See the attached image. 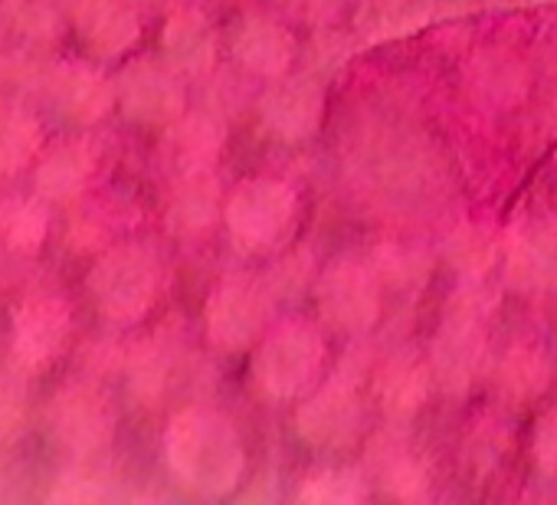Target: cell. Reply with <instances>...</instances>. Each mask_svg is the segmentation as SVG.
<instances>
[{
	"instance_id": "obj_22",
	"label": "cell",
	"mask_w": 557,
	"mask_h": 505,
	"mask_svg": "<svg viewBox=\"0 0 557 505\" xmlns=\"http://www.w3.org/2000/svg\"><path fill=\"white\" fill-rule=\"evenodd\" d=\"M44 148V128L17 102H0V174H17Z\"/></svg>"
},
{
	"instance_id": "obj_1",
	"label": "cell",
	"mask_w": 557,
	"mask_h": 505,
	"mask_svg": "<svg viewBox=\"0 0 557 505\" xmlns=\"http://www.w3.org/2000/svg\"><path fill=\"white\" fill-rule=\"evenodd\" d=\"M171 472L200 495H223L239 482L243 443L226 417L207 407L181 410L164 436Z\"/></svg>"
},
{
	"instance_id": "obj_28",
	"label": "cell",
	"mask_w": 557,
	"mask_h": 505,
	"mask_svg": "<svg viewBox=\"0 0 557 505\" xmlns=\"http://www.w3.org/2000/svg\"><path fill=\"white\" fill-rule=\"evenodd\" d=\"M4 11L21 34L37 40L57 37L63 27V0H4Z\"/></svg>"
},
{
	"instance_id": "obj_21",
	"label": "cell",
	"mask_w": 557,
	"mask_h": 505,
	"mask_svg": "<svg viewBox=\"0 0 557 505\" xmlns=\"http://www.w3.org/2000/svg\"><path fill=\"white\" fill-rule=\"evenodd\" d=\"M430 391V371L413 358V355H397L391 358L374 381L377 404L391 417H410L423 407Z\"/></svg>"
},
{
	"instance_id": "obj_13",
	"label": "cell",
	"mask_w": 557,
	"mask_h": 505,
	"mask_svg": "<svg viewBox=\"0 0 557 505\" xmlns=\"http://www.w3.org/2000/svg\"><path fill=\"white\" fill-rule=\"evenodd\" d=\"M325 96L312 79H283L265 89L259 102L262 125L283 141H302L322 125Z\"/></svg>"
},
{
	"instance_id": "obj_15",
	"label": "cell",
	"mask_w": 557,
	"mask_h": 505,
	"mask_svg": "<svg viewBox=\"0 0 557 505\" xmlns=\"http://www.w3.org/2000/svg\"><path fill=\"white\" fill-rule=\"evenodd\" d=\"M50 99L60 115L79 125H92L109 115L115 102V86L86 63H63L50 73Z\"/></svg>"
},
{
	"instance_id": "obj_29",
	"label": "cell",
	"mask_w": 557,
	"mask_h": 505,
	"mask_svg": "<svg viewBox=\"0 0 557 505\" xmlns=\"http://www.w3.org/2000/svg\"><path fill=\"white\" fill-rule=\"evenodd\" d=\"M446 253H449L453 267L462 276H482L492 267V260H495V243H492L488 230H482V226H462L449 239Z\"/></svg>"
},
{
	"instance_id": "obj_3",
	"label": "cell",
	"mask_w": 557,
	"mask_h": 505,
	"mask_svg": "<svg viewBox=\"0 0 557 505\" xmlns=\"http://www.w3.org/2000/svg\"><path fill=\"white\" fill-rule=\"evenodd\" d=\"M296 194L283 181H243L226 200V226L243 253H272L296 230Z\"/></svg>"
},
{
	"instance_id": "obj_16",
	"label": "cell",
	"mask_w": 557,
	"mask_h": 505,
	"mask_svg": "<svg viewBox=\"0 0 557 505\" xmlns=\"http://www.w3.org/2000/svg\"><path fill=\"white\" fill-rule=\"evenodd\" d=\"M233 53L249 73L265 76V79H278V76H286V70L293 66L296 40L278 21L252 14L236 27Z\"/></svg>"
},
{
	"instance_id": "obj_7",
	"label": "cell",
	"mask_w": 557,
	"mask_h": 505,
	"mask_svg": "<svg viewBox=\"0 0 557 505\" xmlns=\"http://www.w3.org/2000/svg\"><path fill=\"white\" fill-rule=\"evenodd\" d=\"M319 309L342 332H364L381 316L377 270L358 260L332 263L319 280Z\"/></svg>"
},
{
	"instance_id": "obj_8",
	"label": "cell",
	"mask_w": 557,
	"mask_h": 505,
	"mask_svg": "<svg viewBox=\"0 0 557 505\" xmlns=\"http://www.w3.org/2000/svg\"><path fill=\"white\" fill-rule=\"evenodd\" d=\"M73 319L57 296H34L14 316V358L21 368L37 371L60 358Z\"/></svg>"
},
{
	"instance_id": "obj_20",
	"label": "cell",
	"mask_w": 557,
	"mask_h": 505,
	"mask_svg": "<svg viewBox=\"0 0 557 505\" xmlns=\"http://www.w3.org/2000/svg\"><path fill=\"white\" fill-rule=\"evenodd\" d=\"M161 44H164L168 63L177 73H190V76L210 70L213 53H216V37L197 11H177L164 27Z\"/></svg>"
},
{
	"instance_id": "obj_27",
	"label": "cell",
	"mask_w": 557,
	"mask_h": 505,
	"mask_svg": "<svg viewBox=\"0 0 557 505\" xmlns=\"http://www.w3.org/2000/svg\"><path fill=\"white\" fill-rule=\"evenodd\" d=\"M502 384L515 397H531L547 384V361L531 345H515L502 361Z\"/></svg>"
},
{
	"instance_id": "obj_9",
	"label": "cell",
	"mask_w": 557,
	"mask_h": 505,
	"mask_svg": "<svg viewBox=\"0 0 557 505\" xmlns=\"http://www.w3.org/2000/svg\"><path fill=\"white\" fill-rule=\"evenodd\" d=\"M119 99L125 112L141 125H171L184 112V89L174 76V66L138 60L122 73Z\"/></svg>"
},
{
	"instance_id": "obj_17",
	"label": "cell",
	"mask_w": 557,
	"mask_h": 505,
	"mask_svg": "<svg viewBox=\"0 0 557 505\" xmlns=\"http://www.w3.org/2000/svg\"><path fill=\"white\" fill-rule=\"evenodd\" d=\"M371 469L381 482V489L394 498H404V502H417L426 495V485H430V476H426V466L413 456V449L400 440V436H377L374 440V449H371Z\"/></svg>"
},
{
	"instance_id": "obj_26",
	"label": "cell",
	"mask_w": 557,
	"mask_h": 505,
	"mask_svg": "<svg viewBox=\"0 0 557 505\" xmlns=\"http://www.w3.org/2000/svg\"><path fill=\"white\" fill-rule=\"evenodd\" d=\"M299 498L315 505H351L364 498V482L355 469H315L302 482Z\"/></svg>"
},
{
	"instance_id": "obj_12",
	"label": "cell",
	"mask_w": 557,
	"mask_h": 505,
	"mask_svg": "<svg viewBox=\"0 0 557 505\" xmlns=\"http://www.w3.org/2000/svg\"><path fill=\"white\" fill-rule=\"evenodd\" d=\"M505 276L518 290H554L557 286V223L528 220L521 223L505 249Z\"/></svg>"
},
{
	"instance_id": "obj_32",
	"label": "cell",
	"mask_w": 557,
	"mask_h": 505,
	"mask_svg": "<svg viewBox=\"0 0 557 505\" xmlns=\"http://www.w3.org/2000/svg\"><path fill=\"white\" fill-rule=\"evenodd\" d=\"M534 459L547 476H557V410L544 414L534 430Z\"/></svg>"
},
{
	"instance_id": "obj_14",
	"label": "cell",
	"mask_w": 557,
	"mask_h": 505,
	"mask_svg": "<svg viewBox=\"0 0 557 505\" xmlns=\"http://www.w3.org/2000/svg\"><path fill=\"white\" fill-rule=\"evenodd\" d=\"M76 30L96 57H122L135 47L141 17L135 0H79Z\"/></svg>"
},
{
	"instance_id": "obj_6",
	"label": "cell",
	"mask_w": 557,
	"mask_h": 505,
	"mask_svg": "<svg viewBox=\"0 0 557 505\" xmlns=\"http://www.w3.org/2000/svg\"><path fill=\"white\" fill-rule=\"evenodd\" d=\"M269 322V290L249 276L223 280L207 303V338L220 352L249 348Z\"/></svg>"
},
{
	"instance_id": "obj_11",
	"label": "cell",
	"mask_w": 557,
	"mask_h": 505,
	"mask_svg": "<svg viewBox=\"0 0 557 505\" xmlns=\"http://www.w3.org/2000/svg\"><path fill=\"white\" fill-rule=\"evenodd\" d=\"M485 358V332H482V309L475 303H459L446 319L436 345H433V371L446 387H466Z\"/></svg>"
},
{
	"instance_id": "obj_30",
	"label": "cell",
	"mask_w": 557,
	"mask_h": 505,
	"mask_svg": "<svg viewBox=\"0 0 557 505\" xmlns=\"http://www.w3.org/2000/svg\"><path fill=\"white\" fill-rule=\"evenodd\" d=\"M168 384V358L158 352V345H141V352L132 358V387L145 397L154 401Z\"/></svg>"
},
{
	"instance_id": "obj_23",
	"label": "cell",
	"mask_w": 557,
	"mask_h": 505,
	"mask_svg": "<svg viewBox=\"0 0 557 505\" xmlns=\"http://www.w3.org/2000/svg\"><path fill=\"white\" fill-rule=\"evenodd\" d=\"M430 21L426 0H364L358 11V30L368 40H394L420 30Z\"/></svg>"
},
{
	"instance_id": "obj_2",
	"label": "cell",
	"mask_w": 557,
	"mask_h": 505,
	"mask_svg": "<svg viewBox=\"0 0 557 505\" xmlns=\"http://www.w3.org/2000/svg\"><path fill=\"white\" fill-rule=\"evenodd\" d=\"M92 299L99 312L112 322H138L148 316L161 293V267L154 253L135 243L112 246L106 257L96 263L89 276Z\"/></svg>"
},
{
	"instance_id": "obj_4",
	"label": "cell",
	"mask_w": 557,
	"mask_h": 505,
	"mask_svg": "<svg viewBox=\"0 0 557 505\" xmlns=\"http://www.w3.org/2000/svg\"><path fill=\"white\" fill-rule=\"evenodd\" d=\"M325 365V342L309 322L275 325L256 352V381L272 397H296L315 384Z\"/></svg>"
},
{
	"instance_id": "obj_19",
	"label": "cell",
	"mask_w": 557,
	"mask_h": 505,
	"mask_svg": "<svg viewBox=\"0 0 557 505\" xmlns=\"http://www.w3.org/2000/svg\"><path fill=\"white\" fill-rule=\"evenodd\" d=\"M92 171H96V158L89 145L83 141L53 145L37 168V190L40 197H50V200H70L86 190Z\"/></svg>"
},
{
	"instance_id": "obj_24",
	"label": "cell",
	"mask_w": 557,
	"mask_h": 505,
	"mask_svg": "<svg viewBox=\"0 0 557 505\" xmlns=\"http://www.w3.org/2000/svg\"><path fill=\"white\" fill-rule=\"evenodd\" d=\"M220 145H223V128L207 115L177 119L168 138V151L174 164H181V171L210 168V161L220 155Z\"/></svg>"
},
{
	"instance_id": "obj_5",
	"label": "cell",
	"mask_w": 557,
	"mask_h": 505,
	"mask_svg": "<svg viewBox=\"0 0 557 505\" xmlns=\"http://www.w3.org/2000/svg\"><path fill=\"white\" fill-rule=\"evenodd\" d=\"M296 427H299L302 440L312 446H322V449L348 446L364 427L358 374L342 365V371L299 407Z\"/></svg>"
},
{
	"instance_id": "obj_25",
	"label": "cell",
	"mask_w": 557,
	"mask_h": 505,
	"mask_svg": "<svg viewBox=\"0 0 557 505\" xmlns=\"http://www.w3.org/2000/svg\"><path fill=\"white\" fill-rule=\"evenodd\" d=\"M50 217L44 204L30 197H8L0 200V236L17 253H37L47 239Z\"/></svg>"
},
{
	"instance_id": "obj_33",
	"label": "cell",
	"mask_w": 557,
	"mask_h": 505,
	"mask_svg": "<svg viewBox=\"0 0 557 505\" xmlns=\"http://www.w3.org/2000/svg\"><path fill=\"white\" fill-rule=\"evenodd\" d=\"M8 66H11V57H8V47H4V40H0V79L8 76Z\"/></svg>"
},
{
	"instance_id": "obj_10",
	"label": "cell",
	"mask_w": 557,
	"mask_h": 505,
	"mask_svg": "<svg viewBox=\"0 0 557 505\" xmlns=\"http://www.w3.org/2000/svg\"><path fill=\"white\" fill-rule=\"evenodd\" d=\"M115 414L109 397L92 384H73L60 391L53 404V430L66 449L96 453L112 440Z\"/></svg>"
},
{
	"instance_id": "obj_31",
	"label": "cell",
	"mask_w": 557,
	"mask_h": 505,
	"mask_svg": "<svg viewBox=\"0 0 557 505\" xmlns=\"http://www.w3.org/2000/svg\"><path fill=\"white\" fill-rule=\"evenodd\" d=\"M377 273H384L387 280H394V283H417L423 273H426V260L420 257V253H413V249H407V246H400V243H387V246H381V253H377Z\"/></svg>"
},
{
	"instance_id": "obj_18",
	"label": "cell",
	"mask_w": 557,
	"mask_h": 505,
	"mask_svg": "<svg viewBox=\"0 0 557 505\" xmlns=\"http://www.w3.org/2000/svg\"><path fill=\"white\" fill-rule=\"evenodd\" d=\"M216 204H220V190H216V177L210 174V168L181 171V177L168 197V223H171V230H177L184 236L200 233L213 223Z\"/></svg>"
}]
</instances>
